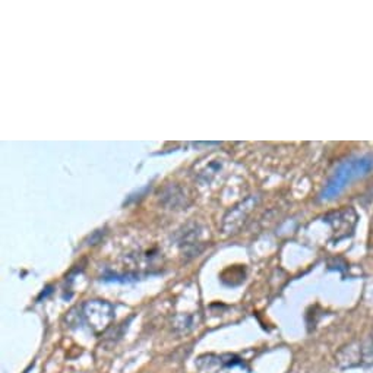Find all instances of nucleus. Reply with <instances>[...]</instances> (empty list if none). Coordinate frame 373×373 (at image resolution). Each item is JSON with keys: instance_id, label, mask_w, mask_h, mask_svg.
Segmentation results:
<instances>
[{"instance_id": "7ed1b4c3", "label": "nucleus", "mask_w": 373, "mask_h": 373, "mask_svg": "<svg viewBox=\"0 0 373 373\" xmlns=\"http://www.w3.org/2000/svg\"><path fill=\"white\" fill-rule=\"evenodd\" d=\"M325 221L333 227L334 240L340 242L353 234L357 224V212L352 207H345L328 214L325 217Z\"/></svg>"}, {"instance_id": "423d86ee", "label": "nucleus", "mask_w": 373, "mask_h": 373, "mask_svg": "<svg viewBox=\"0 0 373 373\" xmlns=\"http://www.w3.org/2000/svg\"><path fill=\"white\" fill-rule=\"evenodd\" d=\"M372 340H373V335H372Z\"/></svg>"}, {"instance_id": "f257e3e1", "label": "nucleus", "mask_w": 373, "mask_h": 373, "mask_svg": "<svg viewBox=\"0 0 373 373\" xmlns=\"http://www.w3.org/2000/svg\"><path fill=\"white\" fill-rule=\"evenodd\" d=\"M373 168L372 157H362L356 160L344 161L333 174L328 185L323 188L319 195L320 201H331L337 198L352 182L366 176V174Z\"/></svg>"}, {"instance_id": "20e7f679", "label": "nucleus", "mask_w": 373, "mask_h": 373, "mask_svg": "<svg viewBox=\"0 0 373 373\" xmlns=\"http://www.w3.org/2000/svg\"><path fill=\"white\" fill-rule=\"evenodd\" d=\"M335 363L342 370L363 367V341H353L342 345L335 355Z\"/></svg>"}, {"instance_id": "39448f33", "label": "nucleus", "mask_w": 373, "mask_h": 373, "mask_svg": "<svg viewBox=\"0 0 373 373\" xmlns=\"http://www.w3.org/2000/svg\"><path fill=\"white\" fill-rule=\"evenodd\" d=\"M198 366H220L221 369L224 367H233V366H243V360L239 359L234 355H222V356H214V355H208V356H202L198 359Z\"/></svg>"}, {"instance_id": "f03ea898", "label": "nucleus", "mask_w": 373, "mask_h": 373, "mask_svg": "<svg viewBox=\"0 0 373 373\" xmlns=\"http://www.w3.org/2000/svg\"><path fill=\"white\" fill-rule=\"evenodd\" d=\"M82 319L95 334H103L114 319V308L104 301H90L82 306Z\"/></svg>"}]
</instances>
